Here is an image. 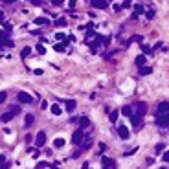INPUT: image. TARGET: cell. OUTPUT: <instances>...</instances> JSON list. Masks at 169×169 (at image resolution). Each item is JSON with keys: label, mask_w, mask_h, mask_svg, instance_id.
<instances>
[{"label": "cell", "mask_w": 169, "mask_h": 169, "mask_svg": "<svg viewBox=\"0 0 169 169\" xmlns=\"http://www.w3.org/2000/svg\"><path fill=\"white\" fill-rule=\"evenodd\" d=\"M164 112H169V101H162L156 108V114H164Z\"/></svg>", "instance_id": "cell-6"}, {"label": "cell", "mask_w": 169, "mask_h": 169, "mask_svg": "<svg viewBox=\"0 0 169 169\" xmlns=\"http://www.w3.org/2000/svg\"><path fill=\"white\" fill-rule=\"evenodd\" d=\"M88 125H90V120H88L87 116H81L79 118V127H81V129H87Z\"/></svg>", "instance_id": "cell-11"}, {"label": "cell", "mask_w": 169, "mask_h": 169, "mask_svg": "<svg viewBox=\"0 0 169 169\" xmlns=\"http://www.w3.org/2000/svg\"><path fill=\"white\" fill-rule=\"evenodd\" d=\"M64 138H55V142H53V145L57 147V149H61V147H64Z\"/></svg>", "instance_id": "cell-20"}, {"label": "cell", "mask_w": 169, "mask_h": 169, "mask_svg": "<svg viewBox=\"0 0 169 169\" xmlns=\"http://www.w3.org/2000/svg\"><path fill=\"white\" fill-rule=\"evenodd\" d=\"M142 50H143V52H145V53H151V52H153V50H151L149 46H142Z\"/></svg>", "instance_id": "cell-40"}, {"label": "cell", "mask_w": 169, "mask_h": 169, "mask_svg": "<svg viewBox=\"0 0 169 169\" xmlns=\"http://www.w3.org/2000/svg\"><path fill=\"white\" fill-rule=\"evenodd\" d=\"M121 6H123V7H131V0H125V2H123Z\"/></svg>", "instance_id": "cell-41"}, {"label": "cell", "mask_w": 169, "mask_h": 169, "mask_svg": "<svg viewBox=\"0 0 169 169\" xmlns=\"http://www.w3.org/2000/svg\"><path fill=\"white\" fill-rule=\"evenodd\" d=\"M90 2L94 7H98V9H105L107 7V0H90Z\"/></svg>", "instance_id": "cell-7"}, {"label": "cell", "mask_w": 169, "mask_h": 169, "mask_svg": "<svg viewBox=\"0 0 169 169\" xmlns=\"http://www.w3.org/2000/svg\"><path fill=\"white\" fill-rule=\"evenodd\" d=\"M55 39H57V40H64V33H61V31L55 33Z\"/></svg>", "instance_id": "cell-33"}, {"label": "cell", "mask_w": 169, "mask_h": 169, "mask_svg": "<svg viewBox=\"0 0 169 169\" xmlns=\"http://www.w3.org/2000/svg\"><path fill=\"white\" fill-rule=\"evenodd\" d=\"M52 114H55V116H61V114H63V108L59 107L57 103H53V105H52Z\"/></svg>", "instance_id": "cell-15"}, {"label": "cell", "mask_w": 169, "mask_h": 169, "mask_svg": "<svg viewBox=\"0 0 169 169\" xmlns=\"http://www.w3.org/2000/svg\"><path fill=\"white\" fill-rule=\"evenodd\" d=\"M0 44H7V46H13V42L7 39V35L6 33H2V35H0Z\"/></svg>", "instance_id": "cell-13"}, {"label": "cell", "mask_w": 169, "mask_h": 169, "mask_svg": "<svg viewBox=\"0 0 169 169\" xmlns=\"http://www.w3.org/2000/svg\"><path fill=\"white\" fill-rule=\"evenodd\" d=\"M0 167H2V169L6 167V156L4 155H0Z\"/></svg>", "instance_id": "cell-30"}, {"label": "cell", "mask_w": 169, "mask_h": 169, "mask_svg": "<svg viewBox=\"0 0 169 169\" xmlns=\"http://www.w3.org/2000/svg\"><path fill=\"white\" fill-rule=\"evenodd\" d=\"M30 2H31L33 6H40V0H30Z\"/></svg>", "instance_id": "cell-42"}, {"label": "cell", "mask_w": 169, "mask_h": 169, "mask_svg": "<svg viewBox=\"0 0 169 169\" xmlns=\"http://www.w3.org/2000/svg\"><path fill=\"white\" fill-rule=\"evenodd\" d=\"M118 116H120V112H118V110H112V112H110V121H112V123L118 121Z\"/></svg>", "instance_id": "cell-26"}, {"label": "cell", "mask_w": 169, "mask_h": 169, "mask_svg": "<svg viewBox=\"0 0 169 169\" xmlns=\"http://www.w3.org/2000/svg\"><path fill=\"white\" fill-rule=\"evenodd\" d=\"M155 17V11H147V19H153Z\"/></svg>", "instance_id": "cell-43"}, {"label": "cell", "mask_w": 169, "mask_h": 169, "mask_svg": "<svg viewBox=\"0 0 169 169\" xmlns=\"http://www.w3.org/2000/svg\"><path fill=\"white\" fill-rule=\"evenodd\" d=\"M66 48V42H59V44H55V52H64Z\"/></svg>", "instance_id": "cell-24"}, {"label": "cell", "mask_w": 169, "mask_h": 169, "mask_svg": "<svg viewBox=\"0 0 169 169\" xmlns=\"http://www.w3.org/2000/svg\"><path fill=\"white\" fill-rule=\"evenodd\" d=\"M19 101L20 103H33V98L28 94V92H19Z\"/></svg>", "instance_id": "cell-4"}, {"label": "cell", "mask_w": 169, "mask_h": 169, "mask_svg": "<svg viewBox=\"0 0 169 169\" xmlns=\"http://www.w3.org/2000/svg\"><path fill=\"white\" fill-rule=\"evenodd\" d=\"M156 125H158V127H167V125H169V112L158 114V116H156Z\"/></svg>", "instance_id": "cell-1"}, {"label": "cell", "mask_w": 169, "mask_h": 169, "mask_svg": "<svg viewBox=\"0 0 169 169\" xmlns=\"http://www.w3.org/2000/svg\"><path fill=\"white\" fill-rule=\"evenodd\" d=\"M52 4L53 6H61V4H64V0H52Z\"/></svg>", "instance_id": "cell-37"}, {"label": "cell", "mask_w": 169, "mask_h": 169, "mask_svg": "<svg viewBox=\"0 0 169 169\" xmlns=\"http://www.w3.org/2000/svg\"><path fill=\"white\" fill-rule=\"evenodd\" d=\"M131 42H143V37H142V35H134L129 42H127V44H131Z\"/></svg>", "instance_id": "cell-25"}, {"label": "cell", "mask_w": 169, "mask_h": 169, "mask_svg": "<svg viewBox=\"0 0 169 169\" xmlns=\"http://www.w3.org/2000/svg\"><path fill=\"white\" fill-rule=\"evenodd\" d=\"M145 112H147V103H143V101H142V103H138V107H136V114L143 116Z\"/></svg>", "instance_id": "cell-8"}, {"label": "cell", "mask_w": 169, "mask_h": 169, "mask_svg": "<svg viewBox=\"0 0 169 169\" xmlns=\"http://www.w3.org/2000/svg\"><path fill=\"white\" fill-rule=\"evenodd\" d=\"M0 22H4V13L0 11Z\"/></svg>", "instance_id": "cell-44"}, {"label": "cell", "mask_w": 169, "mask_h": 169, "mask_svg": "<svg viewBox=\"0 0 169 169\" xmlns=\"http://www.w3.org/2000/svg\"><path fill=\"white\" fill-rule=\"evenodd\" d=\"M162 160H164V162H169V151H165V153H164Z\"/></svg>", "instance_id": "cell-36"}, {"label": "cell", "mask_w": 169, "mask_h": 169, "mask_svg": "<svg viewBox=\"0 0 169 169\" xmlns=\"http://www.w3.org/2000/svg\"><path fill=\"white\" fill-rule=\"evenodd\" d=\"M136 64H138V68L145 64V55H138V57H136Z\"/></svg>", "instance_id": "cell-23"}, {"label": "cell", "mask_w": 169, "mask_h": 169, "mask_svg": "<svg viewBox=\"0 0 169 169\" xmlns=\"http://www.w3.org/2000/svg\"><path fill=\"white\" fill-rule=\"evenodd\" d=\"M64 105H66V110L72 112L74 108H75V101H74V99H66V103H64Z\"/></svg>", "instance_id": "cell-17"}, {"label": "cell", "mask_w": 169, "mask_h": 169, "mask_svg": "<svg viewBox=\"0 0 169 169\" xmlns=\"http://www.w3.org/2000/svg\"><path fill=\"white\" fill-rule=\"evenodd\" d=\"M37 52H39L40 55H44V53H46V48L42 46V44H37Z\"/></svg>", "instance_id": "cell-29"}, {"label": "cell", "mask_w": 169, "mask_h": 169, "mask_svg": "<svg viewBox=\"0 0 169 169\" xmlns=\"http://www.w3.org/2000/svg\"><path fill=\"white\" fill-rule=\"evenodd\" d=\"M33 22H35L37 26H44V24H48V19H46V17H37Z\"/></svg>", "instance_id": "cell-16"}, {"label": "cell", "mask_w": 169, "mask_h": 169, "mask_svg": "<svg viewBox=\"0 0 169 169\" xmlns=\"http://www.w3.org/2000/svg\"><path fill=\"white\" fill-rule=\"evenodd\" d=\"M68 7H70V9H74V7H75V0H68Z\"/></svg>", "instance_id": "cell-39"}, {"label": "cell", "mask_w": 169, "mask_h": 169, "mask_svg": "<svg viewBox=\"0 0 169 169\" xmlns=\"http://www.w3.org/2000/svg\"><path fill=\"white\" fill-rule=\"evenodd\" d=\"M118 134H120L121 140H129V129H127L125 125H120V127H118Z\"/></svg>", "instance_id": "cell-5"}, {"label": "cell", "mask_w": 169, "mask_h": 169, "mask_svg": "<svg viewBox=\"0 0 169 169\" xmlns=\"http://www.w3.org/2000/svg\"><path fill=\"white\" fill-rule=\"evenodd\" d=\"M121 9H123L121 4H114V11H121Z\"/></svg>", "instance_id": "cell-38"}, {"label": "cell", "mask_w": 169, "mask_h": 169, "mask_svg": "<svg viewBox=\"0 0 169 169\" xmlns=\"http://www.w3.org/2000/svg\"><path fill=\"white\" fill-rule=\"evenodd\" d=\"M165 149V145H164V143H158V145L155 147V151H156V153H160V151H164Z\"/></svg>", "instance_id": "cell-32"}, {"label": "cell", "mask_w": 169, "mask_h": 169, "mask_svg": "<svg viewBox=\"0 0 169 169\" xmlns=\"http://www.w3.org/2000/svg\"><path fill=\"white\" fill-rule=\"evenodd\" d=\"M33 120H35V118H33L31 114H28L26 118H24V121H26L24 125H26V127H31V125H33Z\"/></svg>", "instance_id": "cell-21"}, {"label": "cell", "mask_w": 169, "mask_h": 169, "mask_svg": "<svg viewBox=\"0 0 169 169\" xmlns=\"http://www.w3.org/2000/svg\"><path fill=\"white\" fill-rule=\"evenodd\" d=\"M84 140V134H83V129H79V131H75L74 132V136H72V142L75 143V145H79V143Z\"/></svg>", "instance_id": "cell-2"}, {"label": "cell", "mask_w": 169, "mask_h": 169, "mask_svg": "<svg viewBox=\"0 0 169 169\" xmlns=\"http://www.w3.org/2000/svg\"><path fill=\"white\" fill-rule=\"evenodd\" d=\"M131 121H132V125L138 129V127H142V116H140V114H136V116L132 114V116H131Z\"/></svg>", "instance_id": "cell-9"}, {"label": "cell", "mask_w": 169, "mask_h": 169, "mask_svg": "<svg viewBox=\"0 0 169 169\" xmlns=\"http://www.w3.org/2000/svg\"><path fill=\"white\" fill-rule=\"evenodd\" d=\"M37 167H40V169H46V167H50V164H48V162H39V164H37Z\"/></svg>", "instance_id": "cell-31"}, {"label": "cell", "mask_w": 169, "mask_h": 169, "mask_svg": "<svg viewBox=\"0 0 169 169\" xmlns=\"http://www.w3.org/2000/svg\"><path fill=\"white\" fill-rule=\"evenodd\" d=\"M4 2H6V4H13V2H15V0H4Z\"/></svg>", "instance_id": "cell-45"}, {"label": "cell", "mask_w": 169, "mask_h": 169, "mask_svg": "<svg viewBox=\"0 0 169 169\" xmlns=\"http://www.w3.org/2000/svg\"><path fill=\"white\" fill-rule=\"evenodd\" d=\"M151 72H153L151 66H140V74H142V75H149Z\"/></svg>", "instance_id": "cell-18"}, {"label": "cell", "mask_w": 169, "mask_h": 169, "mask_svg": "<svg viewBox=\"0 0 169 169\" xmlns=\"http://www.w3.org/2000/svg\"><path fill=\"white\" fill-rule=\"evenodd\" d=\"M30 55H31V48H24L22 52H20V57H22V59H26V57H30Z\"/></svg>", "instance_id": "cell-22"}, {"label": "cell", "mask_w": 169, "mask_h": 169, "mask_svg": "<svg viewBox=\"0 0 169 169\" xmlns=\"http://www.w3.org/2000/svg\"><path fill=\"white\" fill-rule=\"evenodd\" d=\"M99 42H101V39H99V37L96 35V42H92V44H90V50H92V52H94V53H96L98 50H99Z\"/></svg>", "instance_id": "cell-14"}, {"label": "cell", "mask_w": 169, "mask_h": 169, "mask_svg": "<svg viewBox=\"0 0 169 169\" xmlns=\"http://www.w3.org/2000/svg\"><path fill=\"white\" fill-rule=\"evenodd\" d=\"M44 143H46V132H42V131H40L37 136H35V145H37V147H42Z\"/></svg>", "instance_id": "cell-3"}, {"label": "cell", "mask_w": 169, "mask_h": 169, "mask_svg": "<svg viewBox=\"0 0 169 169\" xmlns=\"http://www.w3.org/2000/svg\"><path fill=\"white\" fill-rule=\"evenodd\" d=\"M120 112H121L123 116H127V118H131V116H132V108H131V107H123Z\"/></svg>", "instance_id": "cell-19"}, {"label": "cell", "mask_w": 169, "mask_h": 169, "mask_svg": "<svg viewBox=\"0 0 169 169\" xmlns=\"http://www.w3.org/2000/svg\"><path fill=\"white\" fill-rule=\"evenodd\" d=\"M55 24H57L59 28H64V26H66V19H57V22H55Z\"/></svg>", "instance_id": "cell-27"}, {"label": "cell", "mask_w": 169, "mask_h": 169, "mask_svg": "<svg viewBox=\"0 0 169 169\" xmlns=\"http://www.w3.org/2000/svg\"><path fill=\"white\" fill-rule=\"evenodd\" d=\"M6 98H7V94H6V92H0V103H4V101H6Z\"/></svg>", "instance_id": "cell-34"}, {"label": "cell", "mask_w": 169, "mask_h": 169, "mask_svg": "<svg viewBox=\"0 0 169 169\" xmlns=\"http://www.w3.org/2000/svg\"><path fill=\"white\" fill-rule=\"evenodd\" d=\"M90 145H92V142H90V140H87V142H84V143H83V147H81V151H87V149H88ZM81 151H79V153H81Z\"/></svg>", "instance_id": "cell-28"}, {"label": "cell", "mask_w": 169, "mask_h": 169, "mask_svg": "<svg viewBox=\"0 0 169 169\" xmlns=\"http://www.w3.org/2000/svg\"><path fill=\"white\" fill-rule=\"evenodd\" d=\"M13 116H15V112H13V110H11V112H4L0 120H2L4 123H7V121H11V120H13Z\"/></svg>", "instance_id": "cell-12"}, {"label": "cell", "mask_w": 169, "mask_h": 169, "mask_svg": "<svg viewBox=\"0 0 169 169\" xmlns=\"http://www.w3.org/2000/svg\"><path fill=\"white\" fill-rule=\"evenodd\" d=\"M101 164H103L105 167H114V165H116V162H114V160H112V158H107V156H103V158H101Z\"/></svg>", "instance_id": "cell-10"}, {"label": "cell", "mask_w": 169, "mask_h": 169, "mask_svg": "<svg viewBox=\"0 0 169 169\" xmlns=\"http://www.w3.org/2000/svg\"><path fill=\"white\" fill-rule=\"evenodd\" d=\"M136 13H138V15H142V13H143V6L136 4Z\"/></svg>", "instance_id": "cell-35"}]
</instances>
